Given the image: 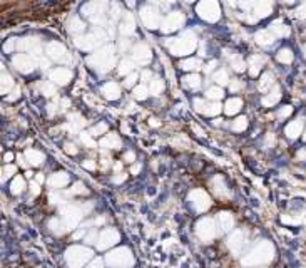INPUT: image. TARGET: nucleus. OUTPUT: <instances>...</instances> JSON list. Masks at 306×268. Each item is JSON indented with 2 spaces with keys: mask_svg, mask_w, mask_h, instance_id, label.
Masks as SVG:
<instances>
[{
  "mask_svg": "<svg viewBox=\"0 0 306 268\" xmlns=\"http://www.w3.org/2000/svg\"><path fill=\"white\" fill-rule=\"evenodd\" d=\"M90 250L84 248V247H72L71 250H67L65 253V258H67V263L72 268H81L84 263L90 258Z\"/></svg>",
  "mask_w": 306,
  "mask_h": 268,
  "instance_id": "nucleus-1",
  "label": "nucleus"
},
{
  "mask_svg": "<svg viewBox=\"0 0 306 268\" xmlns=\"http://www.w3.org/2000/svg\"><path fill=\"white\" fill-rule=\"evenodd\" d=\"M107 263L112 267H126V265H132V255L128 248H119L116 252H112L111 255H107Z\"/></svg>",
  "mask_w": 306,
  "mask_h": 268,
  "instance_id": "nucleus-2",
  "label": "nucleus"
},
{
  "mask_svg": "<svg viewBox=\"0 0 306 268\" xmlns=\"http://www.w3.org/2000/svg\"><path fill=\"white\" fill-rule=\"evenodd\" d=\"M198 235H199V238L204 241H209L214 238L216 230H214V225L211 219H203V221L198 223Z\"/></svg>",
  "mask_w": 306,
  "mask_h": 268,
  "instance_id": "nucleus-3",
  "label": "nucleus"
},
{
  "mask_svg": "<svg viewBox=\"0 0 306 268\" xmlns=\"http://www.w3.org/2000/svg\"><path fill=\"white\" fill-rule=\"evenodd\" d=\"M117 238H119V235L114 231V230H106L100 233L99 236V243H97V248L99 250H106L109 247H112V245L117 243Z\"/></svg>",
  "mask_w": 306,
  "mask_h": 268,
  "instance_id": "nucleus-4",
  "label": "nucleus"
},
{
  "mask_svg": "<svg viewBox=\"0 0 306 268\" xmlns=\"http://www.w3.org/2000/svg\"><path fill=\"white\" fill-rule=\"evenodd\" d=\"M52 79H55V81L59 82V84H65V82L71 79V72L69 71H62V69H59V71L52 72Z\"/></svg>",
  "mask_w": 306,
  "mask_h": 268,
  "instance_id": "nucleus-5",
  "label": "nucleus"
},
{
  "mask_svg": "<svg viewBox=\"0 0 306 268\" xmlns=\"http://www.w3.org/2000/svg\"><path fill=\"white\" fill-rule=\"evenodd\" d=\"M239 106H241V101L239 99H231L226 103V112L228 114H234L239 111Z\"/></svg>",
  "mask_w": 306,
  "mask_h": 268,
  "instance_id": "nucleus-6",
  "label": "nucleus"
},
{
  "mask_svg": "<svg viewBox=\"0 0 306 268\" xmlns=\"http://www.w3.org/2000/svg\"><path fill=\"white\" fill-rule=\"evenodd\" d=\"M256 41L261 44V46H268V44L273 42V36H269V32H260L256 37Z\"/></svg>",
  "mask_w": 306,
  "mask_h": 268,
  "instance_id": "nucleus-7",
  "label": "nucleus"
},
{
  "mask_svg": "<svg viewBox=\"0 0 306 268\" xmlns=\"http://www.w3.org/2000/svg\"><path fill=\"white\" fill-rule=\"evenodd\" d=\"M300 131H301V122L298 121V122H295V124H291L290 127H288L286 133H288L290 138H296V136L300 134Z\"/></svg>",
  "mask_w": 306,
  "mask_h": 268,
  "instance_id": "nucleus-8",
  "label": "nucleus"
},
{
  "mask_svg": "<svg viewBox=\"0 0 306 268\" xmlns=\"http://www.w3.org/2000/svg\"><path fill=\"white\" fill-rule=\"evenodd\" d=\"M261 62H263V59H261V57H258V60H256V57H253V59H251V76H256V74L260 72Z\"/></svg>",
  "mask_w": 306,
  "mask_h": 268,
  "instance_id": "nucleus-9",
  "label": "nucleus"
},
{
  "mask_svg": "<svg viewBox=\"0 0 306 268\" xmlns=\"http://www.w3.org/2000/svg\"><path fill=\"white\" fill-rule=\"evenodd\" d=\"M27 158H30V162H32V164H41L44 160V156L39 155L36 151H27Z\"/></svg>",
  "mask_w": 306,
  "mask_h": 268,
  "instance_id": "nucleus-10",
  "label": "nucleus"
},
{
  "mask_svg": "<svg viewBox=\"0 0 306 268\" xmlns=\"http://www.w3.org/2000/svg\"><path fill=\"white\" fill-rule=\"evenodd\" d=\"M65 181H67V178L64 176V173H57V174L52 176L50 184H54V186H60V184H64Z\"/></svg>",
  "mask_w": 306,
  "mask_h": 268,
  "instance_id": "nucleus-11",
  "label": "nucleus"
},
{
  "mask_svg": "<svg viewBox=\"0 0 306 268\" xmlns=\"http://www.w3.org/2000/svg\"><path fill=\"white\" fill-rule=\"evenodd\" d=\"M206 94H208L209 99H221L222 98V91L219 89V87H211Z\"/></svg>",
  "mask_w": 306,
  "mask_h": 268,
  "instance_id": "nucleus-12",
  "label": "nucleus"
},
{
  "mask_svg": "<svg viewBox=\"0 0 306 268\" xmlns=\"http://www.w3.org/2000/svg\"><path fill=\"white\" fill-rule=\"evenodd\" d=\"M278 59L281 60V62H290V60L293 59V55H291V51H288V49H283V51H279V54H278Z\"/></svg>",
  "mask_w": 306,
  "mask_h": 268,
  "instance_id": "nucleus-13",
  "label": "nucleus"
},
{
  "mask_svg": "<svg viewBox=\"0 0 306 268\" xmlns=\"http://www.w3.org/2000/svg\"><path fill=\"white\" fill-rule=\"evenodd\" d=\"M131 71H132V62H131V60H124V62H121V67H119L121 74H128Z\"/></svg>",
  "mask_w": 306,
  "mask_h": 268,
  "instance_id": "nucleus-14",
  "label": "nucleus"
},
{
  "mask_svg": "<svg viewBox=\"0 0 306 268\" xmlns=\"http://www.w3.org/2000/svg\"><path fill=\"white\" fill-rule=\"evenodd\" d=\"M22 190H24V183L20 178H15V181L12 183V193H20Z\"/></svg>",
  "mask_w": 306,
  "mask_h": 268,
  "instance_id": "nucleus-15",
  "label": "nucleus"
},
{
  "mask_svg": "<svg viewBox=\"0 0 306 268\" xmlns=\"http://www.w3.org/2000/svg\"><path fill=\"white\" fill-rule=\"evenodd\" d=\"M146 94H147V89L144 86H139L137 89L134 91V96L137 99H146Z\"/></svg>",
  "mask_w": 306,
  "mask_h": 268,
  "instance_id": "nucleus-16",
  "label": "nucleus"
},
{
  "mask_svg": "<svg viewBox=\"0 0 306 268\" xmlns=\"http://www.w3.org/2000/svg\"><path fill=\"white\" fill-rule=\"evenodd\" d=\"M214 79H216L219 84H226V82H228V76H226L224 71H219L218 74H214Z\"/></svg>",
  "mask_w": 306,
  "mask_h": 268,
  "instance_id": "nucleus-17",
  "label": "nucleus"
},
{
  "mask_svg": "<svg viewBox=\"0 0 306 268\" xmlns=\"http://www.w3.org/2000/svg\"><path fill=\"white\" fill-rule=\"evenodd\" d=\"M186 86H191V87H198L199 86V77L198 76H191V77H186Z\"/></svg>",
  "mask_w": 306,
  "mask_h": 268,
  "instance_id": "nucleus-18",
  "label": "nucleus"
},
{
  "mask_svg": "<svg viewBox=\"0 0 306 268\" xmlns=\"http://www.w3.org/2000/svg\"><path fill=\"white\" fill-rule=\"evenodd\" d=\"M261 81H263V82H261V84H260V89H261V91H264V86H266V84H269V86H271V82H273V76H271V74H266V76H264L263 79H261Z\"/></svg>",
  "mask_w": 306,
  "mask_h": 268,
  "instance_id": "nucleus-19",
  "label": "nucleus"
},
{
  "mask_svg": "<svg viewBox=\"0 0 306 268\" xmlns=\"http://www.w3.org/2000/svg\"><path fill=\"white\" fill-rule=\"evenodd\" d=\"M238 122L234 124V129H244V127L248 126V119L246 117H239V119H236Z\"/></svg>",
  "mask_w": 306,
  "mask_h": 268,
  "instance_id": "nucleus-20",
  "label": "nucleus"
},
{
  "mask_svg": "<svg viewBox=\"0 0 306 268\" xmlns=\"http://www.w3.org/2000/svg\"><path fill=\"white\" fill-rule=\"evenodd\" d=\"M233 67L236 71H244V62L241 59H233Z\"/></svg>",
  "mask_w": 306,
  "mask_h": 268,
  "instance_id": "nucleus-21",
  "label": "nucleus"
},
{
  "mask_svg": "<svg viewBox=\"0 0 306 268\" xmlns=\"http://www.w3.org/2000/svg\"><path fill=\"white\" fill-rule=\"evenodd\" d=\"M192 65H199L198 60H186V62H182V69H194Z\"/></svg>",
  "mask_w": 306,
  "mask_h": 268,
  "instance_id": "nucleus-22",
  "label": "nucleus"
},
{
  "mask_svg": "<svg viewBox=\"0 0 306 268\" xmlns=\"http://www.w3.org/2000/svg\"><path fill=\"white\" fill-rule=\"evenodd\" d=\"M135 79H137V74H131V76H129L128 79H126V82H124V84L128 86V87H131V86H132L134 82H135Z\"/></svg>",
  "mask_w": 306,
  "mask_h": 268,
  "instance_id": "nucleus-23",
  "label": "nucleus"
},
{
  "mask_svg": "<svg viewBox=\"0 0 306 268\" xmlns=\"http://www.w3.org/2000/svg\"><path fill=\"white\" fill-rule=\"evenodd\" d=\"M161 89H164L163 82H152V92H154V94H157V92H159Z\"/></svg>",
  "mask_w": 306,
  "mask_h": 268,
  "instance_id": "nucleus-24",
  "label": "nucleus"
},
{
  "mask_svg": "<svg viewBox=\"0 0 306 268\" xmlns=\"http://www.w3.org/2000/svg\"><path fill=\"white\" fill-rule=\"evenodd\" d=\"M87 268H102V260H100V258H97V260H94Z\"/></svg>",
  "mask_w": 306,
  "mask_h": 268,
  "instance_id": "nucleus-25",
  "label": "nucleus"
},
{
  "mask_svg": "<svg viewBox=\"0 0 306 268\" xmlns=\"http://www.w3.org/2000/svg\"><path fill=\"white\" fill-rule=\"evenodd\" d=\"M65 151L71 153V155H76L77 149H76V146H74V144H65Z\"/></svg>",
  "mask_w": 306,
  "mask_h": 268,
  "instance_id": "nucleus-26",
  "label": "nucleus"
},
{
  "mask_svg": "<svg viewBox=\"0 0 306 268\" xmlns=\"http://www.w3.org/2000/svg\"><path fill=\"white\" fill-rule=\"evenodd\" d=\"M238 89H239L238 81H233V84H231V91H238Z\"/></svg>",
  "mask_w": 306,
  "mask_h": 268,
  "instance_id": "nucleus-27",
  "label": "nucleus"
},
{
  "mask_svg": "<svg viewBox=\"0 0 306 268\" xmlns=\"http://www.w3.org/2000/svg\"><path fill=\"white\" fill-rule=\"evenodd\" d=\"M126 160H128V161H132V160H134V155H132V153H128V155H126Z\"/></svg>",
  "mask_w": 306,
  "mask_h": 268,
  "instance_id": "nucleus-28",
  "label": "nucleus"
},
{
  "mask_svg": "<svg viewBox=\"0 0 306 268\" xmlns=\"http://www.w3.org/2000/svg\"><path fill=\"white\" fill-rule=\"evenodd\" d=\"M32 193H34V195H37V193H39V190H37V184H36V183H32Z\"/></svg>",
  "mask_w": 306,
  "mask_h": 268,
  "instance_id": "nucleus-29",
  "label": "nucleus"
},
{
  "mask_svg": "<svg viewBox=\"0 0 306 268\" xmlns=\"http://www.w3.org/2000/svg\"><path fill=\"white\" fill-rule=\"evenodd\" d=\"M305 141H306V136H305Z\"/></svg>",
  "mask_w": 306,
  "mask_h": 268,
  "instance_id": "nucleus-30",
  "label": "nucleus"
}]
</instances>
